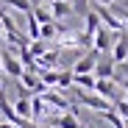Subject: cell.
Returning a JSON list of instances; mask_svg holds the SVG:
<instances>
[{"mask_svg":"<svg viewBox=\"0 0 128 128\" xmlns=\"http://www.w3.org/2000/svg\"><path fill=\"white\" fill-rule=\"evenodd\" d=\"M75 95H78V100H81L84 106H89V109H95V112H106V109H112V103H109V100H103L100 95H89V92H81L78 86H75Z\"/></svg>","mask_w":128,"mask_h":128,"instance_id":"4","label":"cell"},{"mask_svg":"<svg viewBox=\"0 0 128 128\" xmlns=\"http://www.w3.org/2000/svg\"><path fill=\"white\" fill-rule=\"evenodd\" d=\"M50 14H53V20L56 17H67V14H72V6L67 0H50Z\"/></svg>","mask_w":128,"mask_h":128,"instance_id":"8","label":"cell"},{"mask_svg":"<svg viewBox=\"0 0 128 128\" xmlns=\"http://www.w3.org/2000/svg\"><path fill=\"white\" fill-rule=\"evenodd\" d=\"M0 67H3L11 78H20V75L25 72V70H22V64H20V61L11 56V50H8V48H0Z\"/></svg>","mask_w":128,"mask_h":128,"instance_id":"2","label":"cell"},{"mask_svg":"<svg viewBox=\"0 0 128 128\" xmlns=\"http://www.w3.org/2000/svg\"><path fill=\"white\" fill-rule=\"evenodd\" d=\"M31 11H34V17L39 20L42 25H48V22H53V14H50V11H45L42 6H31Z\"/></svg>","mask_w":128,"mask_h":128,"instance_id":"11","label":"cell"},{"mask_svg":"<svg viewBox=\"0 0 128 128\" xmlns=\"http://www.w3.org/2000/svg\"><path fill=\"white\" fill-rule=\"evenodd\" d=\"M95 81H98V78H95L92 72H86V75H72V86H78V89L84 86L86 92H95Z\"/></svg>","mask_w":128,"mask_h":128,"instance_id":"7","label":"cell"},{"mask_svg":"<svg viewBox=\"0 0 128 128\" xmlns=\"http://www.w3.org/2000/svg\"><path fill=\"white\" fill-rule=\"evenodd\" d=\"M53 128H56V125H53Z\"/></svg>","mask_w":128,"mask_h":128,"instance_id":"19","label":"cell"},{"mask_svg":"<svg viewBox=\"0 0 128 128\" xmlns=\"http://www.w3.org/2000/svg\"><path fill=\"white\" fill-rule=\"evenodd\" d=\"M67 3H70V0H67Z\"/></svg>","mask_w":128,"mask_h":128,"instance_id":"18","label":"cell"},{"mask_svg":"<svg viewBox=\"0 0 128 128\" xmlns=\"http://www.w3.org/2000/svg\"><path fill=\"white\" fill-rule=\"evenodd\" d=\"M112 48V34H109V28H98L95 31V36H92V50H98V53H106Z\"/></svg>","mask_w":128,"mask_h":128,"instance_id":"5","label":"cell"},{"mask_svg":"<svg viewBox=\"0 0 128 128\" xmlns=\"http://www.w3.org/2000/svg\"><path fill=\"white\" fill-rule=\"evenodd\" d=\"M42 98H45L48 103H53V106H58V109H70V103L64 98H58V95H53V92H42Z\"/></svg>","mask_w":128,"mask_h":128,"instance_id":"12","label":"cell"},{"mask_svg":"<svg viewBox=\"0 0 128 128\" xmlns=\"http://www.w3.org/2000/svg\"><path fill=\"white\" fill-rule=\"evenodd\" d=\"M95 3H100V6H114V0H95Z\"/></svg>","mask_w":128,"mask_h":128,"instance_id":"16","label":"cell"},{"mask_svg":"<svg viewBox=\"0 0 128 128\" xmlns=\"http://www.w3.org/2000/svg\"><path fill=\"white\" fill-rule=\"evenodd\" d=\"M95 95H100L103 100L114 103V100L120 98V92H117V81H112V78H98V81H95Z\"/></svg>","mask_w":128,"mask_h":128,"instance_id":"1","label":"cell"},{"mask_svg":"<svg viewBox=\"0 0 128 128\" xmlns=\"http://www.w3.org/2000/svg\"><path fill=\"white\" fill-rule=\"evenodd\" d=\"M53 36H56V22L39 25V39H53Z\"/></svg>","mask_w":128,"mask_h":128,"instance_id":"13","label":"cell"},{"mask_svg":"<svg viewBox=\"0 0 128 128\" xmlns=\"http://www.w3.org/2000/svg\"><path fill=\"white\" fill-rule=\"evenodd\" d=\"M114 67L117 64L112 61V56L109 58H98V64H95V78H114Z\"/></svg>","mask_w":128,"mask_h":128,"instance_id":"6","label":"cell"},{"mask_svg":"<svg viewBox=\"0 0 128 128\" xmlns=\"http://www.w3.org/2000/svg\"><path fill=\"white\" fill-rule=\"evenodd\" d=\"M98 58H100V53H98V50H89L86 56H81V58L72 64L70 72H72V75H86V72H92L95 64H98Z\"/></svg>","mask_w":128,"mask_h":128,"instance_id":"3","label":"cell"},{"mask_svg":"<svg viewBox=\"0 0 128 128\" xmlns=\"http://www.w3.org/2000/svg\"><path fill=\"white\" fill-rule=\"evenodd\" d=\"M14 112H17V117L28 120V117H31V98H20V100H17V109H14Z\"/></svg>","mask_w":128,"mask_h":128,"instance_id":"10","label":"cell"},{"mask_svg":"<svg viewBox=\"0 0 128 128\" xmlns=\"http://www.w3.org/2000/svg\"><path fill=\"white\" fill-rule=\"evenodd\" d=\"M53 125H56V128H81L72 112H70V114H61L58 120H53Z\"/></svg>","mask_w":128,"mask_h":128,"instance_id":"9","label":"cell"},{"mask_svg":"<svg viewBox=\"0 0 128 128\" xmlns=\"http://www.w3.org/2000/svg\"><path fill=\"white\" fill-rule=\"evenodd\" d=\"M89 11V0H72V14H86Z\"/></svg>","mask_w":128,"mask_h":128,"instance_id":"15","label":"cell"},{"mask_svg":"<svg viewBox=\"0 0 128 128\" xmlns=\"http://www.w3.org/2000/svg\"><path fill=\"white\" fill-rule=\"evenodd\" d=\"M112 106H114V112H117V114H120L122 120H128V100H122V98H117V100H114Z\"/></svg>","mask_w":128,"mask_h":128,"instance_id":"14","label":"cell"},{"mask_svg":"<svg viewBox=\"0 0 128 128\" xmlns=\"http://www.w3.org/2000/svg\"><path fill=\"white\" fill-rule=\"evenodd\" d=\"M0 128H14V125H11V122H3V125H0Z\"/></svg>","mask_w":128,"mask_h":128,"instance_id":"17","label":"cell"}]
</instances>
